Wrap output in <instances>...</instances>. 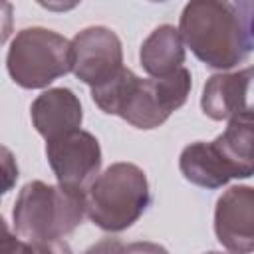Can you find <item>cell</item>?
<instances>
[{
	"instance_id": "cell-1",
	"label": "cell",
	"mask_w": 254,
	"mask_h": 254,
	"mask_svg": "<svg viewBox=\"0 0 254 254\" xmlns=\"http://www.w3.org/2000/svg\"><path fill=\"white\" fill-rule=\"evenodd\" d=\"M183 44L212 69H232L254 48V4L250 0H192L179 20Z\"/></svg>"
},
{
	"instance_id": "cell-2",
	"label": "cell",
	"mask_w": 254,
	"mask_h": 254,
	"mask_svg": "<svg viewBox=\"0 0 254 254\" xmlns=\"http://www.w3.org/2000/svg\"><path fill=\"white\" fill-rule=\"evenodd\" d=\"M190 87L192 77L187 67L143 79L123 65L111 79L91 87V99L107 115H119L137 129H155L185 105Z\"/></svg>"
},
{
	"instance_id": "cell-3",
	"label": "cell",
	"mask_w": 254,
	"mask_h": 254,
	"mask_svg": "<svg viewBox=\"0 0 254 254\" xmlns=\"http://www.w3.org/2000/svg\"><path fill=\"white\" fill-rule=\"evenodd\" d=\"M151 204L147 175L133 163H113L85 189V216L107 232L135 224Z\"/></svg>"
},
{
	"instance_id": "cell-4",
	"label": "cell",
	"mask_w": 254,
	"mask_h": 254,
	"mask_svg": "<svg viewBox=\"0 0 254 254\" xmlns=\"http://www.w3.org/2000/svg\"><path fill=\"white\" fill-rule=\"evenodd\" d=\"M85 216V192L44 181L26 183L14 202L16 234L30 240H62Z\"/></svg>"
},
{
	"instance_id": "cell-5",
	"label": "cell",
	"mask_w": 254,
	"mask_h": 254,
	"mask_svg": "<svg viewBox=\"0 0 254 254\" xmlns=\"http://www.w3.org/2000/svg\"><path fill=\"white\" fill-rule=\"evenodd\" d=\"M6 69L12 81L24 89L48 87L71 71V44L48 28H24L8 48Z\"/></svg>"
},
{
	"instance_id": "cell-6",
	"label": "cell",
	"mask_w": 254,
	"mask_h": 254,
	"mask_svg": "<svg viewBox=\"0 0 254 254\" xmlns=\"http://www.w3.org/2000/svg\"><path fill=\"white\" fill-rule=\"evenodd\" d=\"M46 157L58 185L69 190L85 192L101 169L99 141L83 129L46 141Z\"/></svg>"
},
{
	"instance_id": "cell-7",
	"label": "cell",
	"mask_w": 254,
	"mask_h": 254,
	"mask_svg": "<svg viewBox=\"0 0 254 254\" xmlns=\"http://www.w3.org/2000/svg\"><path fill=\"white\" fill-rule=\"evenodd\" d=\"M69 44L71 71L89 87L105 83L123 67V46L111 28H83L73 36Z\"/></svg>"
},
{
	"instance_id": "cell-8",
	"label": "cell",
	"mask_w": 254,
	"mask_h": 254,
	"mask_svg": "<svg viewBox=\"0 0 254 254\" xmlns=\"http://www.w3.org/2000/svg\"><path fill=\"white\" fill-rule=\"evenodd\" d=\"M214 234L230 254L254 250V190L252 187H230L216 200Z\"/></svg>"
},
{
	"instance_id": "cell-9",
	"label": "cell",
	"mask_w": 254,
	"mask_h": 254,
	"mask_svg": "<svg viewBox=\"0 0 254 254\" xmlns=\"http://www.w3.org/2000/svg\"><path fill=\"white\" fill-rule=\"evenodd\" d=\"M183 177L202 189H220L232 179H248V175L224 153L214 141H196L187 145L179 157Z\"/></svg>"
},
{
	"instance_id": "cell-10",
	"label": "cell",
	"mask_w": 254,
	"mask_h": 254,
	"mask_svg": "<svg viewBox=\"0 0 254 254\" xmlns=\"http://www.w3.org/2000/svg\"><path fill=\"white\" fill-rule=\"evenodd\" d=\"M252 67H244L230 73H214L206 79L200 107L212 121H230L234 117L252 115L250 105Z\"/></svg>"
},
{
	"instance_id": "cell-11",
	"label": "cell",
	"mask_w": 254,
	"mask_h": 254,
	"mask_svg": "<svg viewBox=\"0 0 254 254\" xmlns=\"http://www.w3.org/2000/svg\"><path fill=\"white\" fill-rule=\"evenodd\" d=\"M30 117L36 131L46 141H52L75 129H81L83 109L79 97L71 89L52 87L32 101Z\"/></svg>"
},
{
	"instance_id": "cell-12",
	"label": "cell",
	"mask_w": 254,
	"mask_h": 254,
	"mask_svg": "<svg viewBox=\"0 0 254 254\" xmlns=\"http://www.w3.org/2000/svg\"><path fill=\"white\" fill-rule=\"evenodd\" d=\"M139 62L151 77H165L185 64V44L179 30L171 24L155 28L141 44Z\"/></svg>"
},
{
	"instance_id": "cell-13",
	"label": "cell",
	"mask_w": 254,
	"mask_h": 254,
	"mask_svg": "<svg viewBox=\"0 0 254 254\" xmlns=\"http://www.w3.org/2000/svg\"><path fill=\"white\" fill-rule=\"evenodd\" d=\"M0 254H73L65 240H30L12 234L0 216Z\"/></svg>"
},
{
	"instance_id": "cell-14",
	"label": "cell",
	"mask_w": 254,
	"mask_h": 254,
	"mask_svg": "<svg viewBox=\"0 0 254 254\" xmlns=\"http://www.w3.org/2000/svg\"><path fill=\"white\" fill-rule=\"evenodd\" d=\"M16 181H18L16 157L8 147L0 145V196L6 194L8 190H12Z\"/></svg>"
},
{
	"instance_id": "cell-15",
	"label": "cell",
	"mask_w": 254,
	"mask_h": 254,
	"mask_svg": "<svg viewBox=\"0 0 254 254\" xmlns=\"http://www.w3.org/2000/svg\"><path fill=\"white\" fill-rule=\"evenodd\" d=\"M83 254H125V242L119 238H101L95 244H91Z\"/></svg>"
},
{
	"instance_id": "cell-16",
	"label": "cell",
	"mask_w": 254,
	"mask_h": 254,
	"mask_svg": "<svg viewBox=\"0 0 254 254\" xmlns=\"http://www.w3.org/2000/svg\"><path fill=\"white\" fill-rule=\"evenodd\" d=\"M14 26V6L0 0V46L10 38Z\"/></svg>"
},
{
	"instance_id": "cell-17",
	"label": "cell",
	"mask_w": 254,
	"mask_h": 254,
	"mask_svg": "<svg viewBox=\"0 0 254 254\" xmlns=\"http://www.w3.org/2000/svg\"><path fill=\"white\" fill-rule=\"evenodd\" d=\"M125 254H169V250L157 242H131L125 244Z\"/></svg>"
},
{
	"instance_id": "cell-18",
	"label": "cell",
	"mask_w": 254,
	"mask_h": 254,
	"mask_svg": "<svg viewBox=\"0 0 254 254\" xmlns=\"http://www.w3.org/2000/svg\"><path fill=\"white\" fill-rule=\"evenodd\" d=\"M204 254H222V252H204Z\"/></svg>"
}]
</instances>
